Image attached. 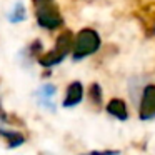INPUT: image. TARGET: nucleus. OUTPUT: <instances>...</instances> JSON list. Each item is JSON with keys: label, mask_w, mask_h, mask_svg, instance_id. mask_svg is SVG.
I'll use <instances>...</instances> for the list:
<instances>
[{"label": "nucleus", "mask_w": 155, "mask_h": 155, "mask_svg": "<svg viewBox=\"0 0 155 155\" xmlns=\"http://www.w3.org/2000/svg\"><path fill=\"white\" fill-rule=\"evenodd\" d=\"M74 40H75V37H74V34H72L70 30L62 32V34L57 37L55 47L52 48L50 52L42 54L37 62L45 68H50V67L58 65L68 54H70V50H74Z\"/></svg>", "instance_id": "nucleus-1"}, {"label": "nucleus", "mask_w": 155, "mask_h": 155, "mask_svg": "<svg viewBox=\"0 0 155 155\" xmlns=\"http://www.w3.org/2000/svg\"><path fill=\"white\" fill-rule=\"evenodd\" d=\"M98 48H100V35L94 28H82L74 40L72 57H74V60H82V58L95 54Z\"/></svg>", "instance_id": "nucleus-2"}, {"label": "nucleus", "mask_w": 155, "mask_h": 155, "mask_svg": "<svg viewBox=\"0 0 155 155\" xmlns=\"http://www.w3.org/2000/svg\"><path fill=\"white\" fill-rule=\"evenodd\" d=\"M35 18H37L38 27L45 28V30H57L64 25V18H62L60 10L55 4H48L35 8Z\"/></svg>", "instance_id": "nucleus-3"}, {"label": "nucleus", "mask_w": 155, "mask_h": 155, "mask_svg": "<svg viewBox=\"0 0 155 155\" xmlns=\"http://www.w3.org/2000/svg\"><path fill=\"white\" fill-rule=\"evenodd\" d=\"M138 108H140L142 120H150L155 117V85H147L143 88L140 102H138Z\"/></svg>", "instance_id": "nucleus-4"}, {"label": "nucleus", "mask_w": 155, "mask_h": 155, "mask_svg": "<svg viewBox=\"0 0 155 155\" xmlns=\"http://www.w3.org/2000/svg\"><path fill=\"white\" fill-rule=\"evenodd\" d=\"M57 94V87L52 84H45L35 92V97H37V104L40 107H44L45 110L55 112V104H54V97Z\"/></svg>", "instance_id": "nucleus-5"}, {"label": "nucleus", "mask_w": 155, "mask_h": 155, "mask_svg": "<svg viewBox=\"0 0 155 155\" xmlns=\"http://www.w3.org/2000/svg\"><path fill=\"white\" fill-rule=\"evenodd\" d=\"M0 140L5 142V148H18L27 142V137H25L22 132L18 130H10V128H5L0 125Z\"/></svg>", "instance_id": "nucleus-6"}, {"label": "nucleus", "mask_w": 155, "mask_h": 155, "mask_svg": "<svg viewBox=\"0 0 155 155\" xmlns=\"http://www.w3.org/2000/svg\"><path fill=\"white\" fill-rule=\"evenodd\" d=\"M84 98V87H82L80 82H72L67 87V94H65L64 98V107L65 108H72L75 105H78Z\"/></svg>", "instance_id": "nucleus-7"}, {"label": "nucleus", "mask_w": 155, "mask_h": 155, "mask_svg": "<svg viewBox=\"0 0 155 155\" xmlns=\"http://www.w3.org/2000/svg\"><path fill=\"white\" fill-rule=\"evenodd\" d=\"M107 110H108V114L114 115V117H117L118 120H125V118L128 117L127 115V107H125V104L120 100V98H114V100L108 104Z\"/></svg>", "instance_id": "nucleus-8"}, {"label": "nucleus", "mask_w": 155, "mask_h": 155, "mask_svg": "<svg viewBox=\"0 0 155 155\" xmlns=\"http://www.w3.org/2000/svg\"><path fill=\"white\" fill-rule=\"evenodd\" d=\"M25 18H27V14H25L24 4H22V2H17V4L14 5V8L10 10V14H8V20H10L12 24H20Z\"/></svg>", "instance_id": "nucleus-9"}, {"label": "nucleus", "mask_w": 155, "mask_h": 155, "mask_svg": "<svg viewBox=\"0 0 155 155\" xmlns=\"http://www.w3.org/2000/svg\"><path fill=\"white\" fill-rule=\"evenodd\" d=\"M0 122H2V124H10V125H18V124H22V122L18 120L15 115H10L8 112L4 110V105H2V102H0Z\"/></svg>", "instance_id": "nucleus-10"}, {"label": "nucleus", "mask_w": 155, "mask_h": 155, "mask_svg": "<svg viewBox=\"0 0 155 155\" xmlns=\"http://www.w3.org/2000/svg\"><path fill=\"white\" fill-rule=\"evenodd\" d=\"M88 97H90V100L94 102V104H100L102 100V90H100V85L94 84L90 87V92H88Z\"/></svg>", "instance_id": "nucleus-11"}, {"label": "nucleus", "mask_w": 155, "mask_h": 155, "mask_svg": "<svg viewBox=\"0 0 155 155\" xmlns=\"http://www.w3.org/2000/svg\"><path fill=\"white\" fill-rule=\"evenodd\" d=\"M118 150H104V152H88L85 155H118Z\"/></svg>", "instance_id": "nucleus-12"}, {"label": "nucleus", "mask_w": 155, "mask_h": 155, "mask_svg": "<svg viewBox=\"0 0 155 155\" xmlns=\"http://www.w3.org/2000/svg\"><path fill=\"white\" fill-rule=\"evenodd\" d=\"M32 4H34L35 8H38V7H44V5L54 4V0H32Z\"/></svg>", "instance_id": "nucleus-13"}]
</instances>
